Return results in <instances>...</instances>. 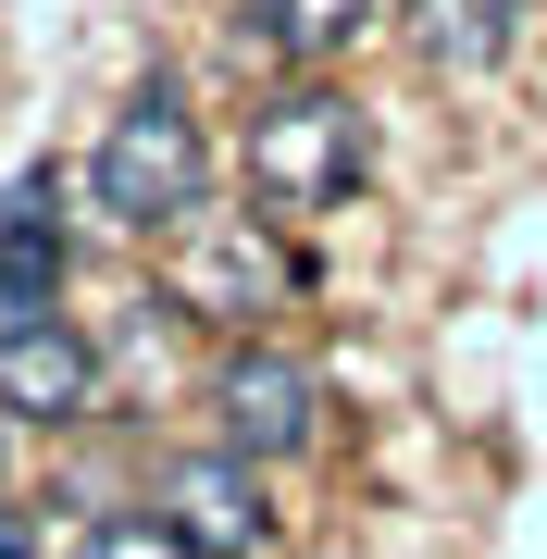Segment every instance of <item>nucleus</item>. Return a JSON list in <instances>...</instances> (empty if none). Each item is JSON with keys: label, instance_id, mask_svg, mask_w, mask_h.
<instances>
[{"label": "nucleus", "instance_id": "obj_7", "mask_svg": "<svg viewBox=\"0 0 547 559\" xmlns=\"http://www.w3.org/2000/svg\"><path fill=\"white\" fill-rule=\"evenodd\" d=\"M510 38H523V0H411V50L448 62V75L510 62Z\"/></svg>", "mask_w": 547, "mask_h": 559}, {"label": "nucleus", "instance_id": "obj_1", "mask_svg": "<svg viewBox=\"0 0 547 559\" xmlns=\"http://www.w3.org/2000/svg\"><path fill=\"white\" fill-rule=\"evenodd\" d=\"M87 200H100V224H124V237H187V224L212 212V138L200 112L175 100V87H138L100 150H87Z\"/></svg>", "mask_w": 547, "mask_h": 559}, {"label": "nucleus", "instance_id": "obj_2", "mask_svg": "<svg viewBox=\"0 0 547 559\" xmlns=\"http://www.w3.org/2000/svg\"><path fill=\"white\" fill-rule=\"evenodd\" d=\"M348 187H361V100L348 87H274L249 112V200L299 224V212H336Z\"/></svg>", "mask_w": 547, "mask_h": 559}, {"label": "nucleus", "instance_id": "obj_8", "mask_svg": "<svg viewBox=\"0 0 547 559\" xmlns=\"http://www.w3.org/2000/svg\"><path fill=\"white\" fill-rule=\"evenodd\" d=\"M62 323V237H0V348Z\"/></svg>", "mask_w": 547, "mask_h": 559}, {"label": "nucleus", "instance_id": "obj_3", "mask_svg": "<svg viewBox=\"0 0 547 559\" xmlns=\"http://www.w3.org/2000/svg\"><path fill=\"white\" fill-rule=\"evenodd\" d=\"M299 299V261H286L274 224H249V212H200L187 224V261H175V311H200V323H262Z\"/></svg>", "mask_w": 547, "mask_h": 559}, {"label": "nucleus", "instance_id": "obj_5", "mask_svg": "<svg viewBox=\"0 0 547 559\" xmlns=\"http://www.w3.org/2000/svg\"><path fill=\"white\" fill-rule=\"evenodd\" d=\"M163 510H175V535L200 547V559H249V547L274 535V510H262V460H237V448L175 460V473H163Z\"/></svg>", "mask_w": 547, "mask_h": 559}, {"label": "nucleus", "instance_id": "obj_4", "mask_svg": "<svg viewBox=\"0 0 547 559\" xmlns=\"http://www.w3.org/2000/svg\"><path fill=\"white\" fill-rule=\"evenodd\" d=\"M212 411H224V448H237V460H299L311 436H324V373H311L299 348H262V336H249L212 373Z\"/></svg>", "mask_w": 547, "mask_h": 559}, {"label": "nucleus", "instance_id": "obj_10", "mask_svg": "<svg viewBox=\"0 0 547 559\" xmlns=\"http://www.w3.org/2000/svg\"><path fill=\"white\" fill-rule=\"evenodd\" d=\"M87 559H200L175 535V510H100L87 522Z\"/></svg>", "mask_w": 547, "mask_h": 559}, {"label": "nucleus", "instance_id": "obj_9", "mask_svg": "<svg viewBox=\"0 0 547 559\" xmlns=\"http://www.w3.org/2000/svg\"><path fill=\"white\" fill-rule=\"evenodd\" d=\"M249 25H262L286 62H336V50L373 25V0H249Z\"/></svg>", "mask_w": 547, "mask_h": 559}, {"label": "nucleus", "instance_id": "obj_6", "mask_svg": "<svg viewBox=\"0 0 547 559\" xmlns=\"http://www.w3.org/2000/svg\"><path fill=\"white\" fill-rule=\"evenodd\" d=\"M87 399H100V348L87 336H25V348H0V411L13 423H87Z\"/></svg>", "mask_w": 547, "mask_h": 559}]
</instances>
